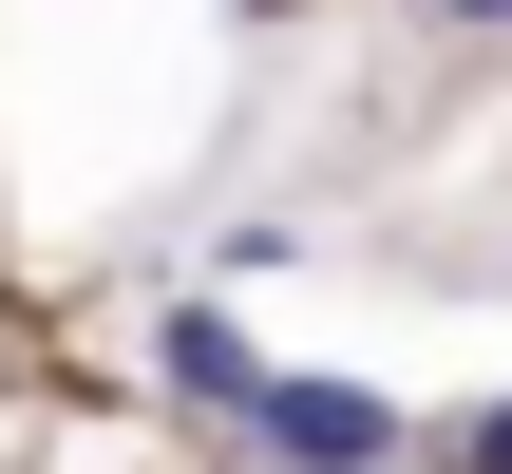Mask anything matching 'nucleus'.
<instances>
[{
  "label": "nucleus",
  "instance_id": "nucleus-1",
  "mask_svg": "<svg viewBox=\"0 0 512 474\" xmlns=\"http://www.w3.org/2000/svg\"><path fill=\"white\" fill-rule=\"evenodd\" d=\"M247 474H399L418 456V418L380 399V380H247Z\"/></svg>",
  "mask_w": 512,
  "mask_h": 474
},
{
  "label": "nucleus",
  "instance_id": "nucleus-2",
  "mask_svg": "<svg viewBox=\"0 0 512 474\" xmlns=\"http://www.w3.org/2000/svg\"><path fill=\"white\" fill-rule=\"evenodd\" d=\"M152 380H171V399H190V418H247V380H266V361H247V323H228V304H209V285H190V304H171V323H152Z\"/></svg>",
  "mask_w": 512,
  "mask_h": 474
},
{
  "label": "nucleus",
  "instance_id": "nucleus-3",
  "mask_svg": "<svg viewBox=\"0 0 512 474\" xmlns=\"http://www.w3.org/2000/svg\"><path fill=\"white\" fill-rule=\"evenodd\" d=\"M437 474H512V399H475V418L437 437Z\"/></svg>",
  "mask_w": 512,
  "mask_h": 474
},
{
  "label": "nucleus",
  "instance_id": "nucleus-4",
  "mask_svg": "<svg viewBox=\"0 0 512 474\" xmlns=\"http://www.w3.org/2000/svg\"><path fill=\"white\" fill-rule=\"evenodd\" d=\"M418 19H456V38H512V0H418Z\"/></svg>",
  "mask_w": 512,
  "mask_h": 474
}]
</instances>
